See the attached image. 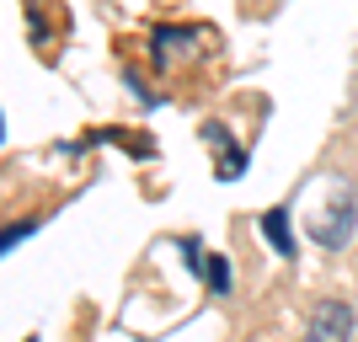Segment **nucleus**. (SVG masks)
<instances>
[{"instance_id":"3","label":"nucleus","mask_w":358,"mask_h":342,"mask_svg":"<svg viewBox=\"0 0 358 342\" xmlns=\"http://www.w3.org/2000/svg\"><path fill=\"white\" fill-rule=\"evenodd\" d=\"M203 145H214V155H220V182H236L241 166H246V150L230 145V134H224L220 123H209V129H203Z\"/></svg>"},{"instance_id":"7","label":"nucleus","mask_w":358,"mask_h":342,"mask_svg":"<svg viewBox=\"0 0 358 342\" xmlns=\"http://www.w3.org/2000/svg\"><path fill=\"white\" fill-rule=\"evenodd\" d=\"M27 342H38V337H27Z\"/></svg>"},{"instance_id":"6","label":"nucleus","mask_w":358,"mask_h":342,"mask_svg":"<svg viewBox=\"0 0 358 342\" xmlns=\"http://www.w3.org/2000/svg\"><path fill=\"white\" fill-rule=\"evenodd\" d=\"M32 230H38V220H22V225H11V230H0V252H11L16 241H27Z\"/></svg>"},{"instance_id":"4","label":"nucleus","mask_w":358,"mask_h":342,"mask_svg":"<svg viewBox=\"0 0 358 342\" xmlns=\"http://www.w3.org/2000/svg\"><path fill=\"white\" fill-rule=\"evenodd\" d=\"M284 220H289L284 208H268V214H262V230H268V241H273L284 257H294V236H289V225H284Z\"/></svg>"},{"instance_id":"5","label":"nucleus","mask_w":358,"mask_h":342,"mask_svg":"<svg viewBox=\"0 0 358 342\" xmlns=\"http://www.w3.org/2000/svg\"><path fill=\"white\" fill-rule=\"evenodd\" d=\"M198 273H203V278H209L214 289H230V273H224V262H220V257H203V262H198Z\"/></svg>"},{"instance_id":"1","label":"nucleus","mask_w":358,"mask_h":342,"mask_svg":"<svg viewBox=\"0 0 358 342\" xmlns=\"http://www.w3.org/2000/svg\"><path fill=\"white\" fill-rule=\"evenodd\" d=\"M358 230V198L348 182H337V198H331L327 208H315V220H310V241L321 246V252H343L348 241H353Z\"/></svg>"},{"instance_id":"2","label":"nucleus","mask_w":358,"mask_h":342,"mask_svg":"<svg viewBox=\"0 0 358 342\" xmlns=\"http://www.w3.org/2000/svg\"><path fill=\"white\" fill-rule=\"evenodd\" d=\"M305 342H353V305L348 299H315L310 321H305Z\"/></svg>"}]
</instances>
